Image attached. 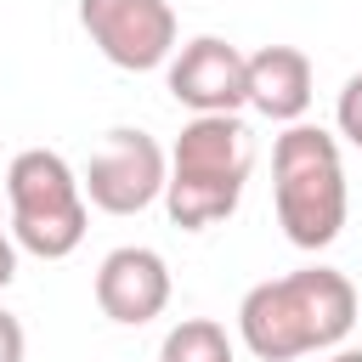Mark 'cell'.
I'll use <instances>...</instances> for the list:
<instances>
[{
    "mask_svg": "<svg viewBox=\"0 0 362 362\" xmlns=\"http://www.w3.org/2000/svg\"><path fill=\"white\" fill-rule=\"evenodd\" d=\"M356 288L334 266H300L288 277H266L238 305V339L260 362H294L311 351H334L356 328Z\"/></svg>",
    "mask_w": 362,
    "mask_h": 362,
    "instance_id": "cell-1",
    "label": "cell"
},
{
    "mask_svg": "<svg viewBox=\"0 0 362 362\" xmlns=\"http://www.w3.org/2000/svg\"><path fill=\"white\" fill-rule=\"evenodd\" d=\"M255 170V141L238 113H192L170 147V175H164V209L181 232L221 226Z\"/></svg>",
    "mask_w": 362,
    "mask_h": 362,
    "instance_id": "cell-2",
    "label": "cell"
},
{
    "mask_svg": "<svg viewBox=\"0 0 362 362\" xmlns=\"http://www.w3.org/2000/svg\"><path fill=\"white\" fill-rule=\"evenodd\" d=\"M272 204L294 249H328L345 226V158L322 124H283L272 141Z\"/></svg>",
    "mask_w": 362,
    "mask_h": 362,
    "instance_id": "cell-3",
    "label": "cell"
},
{
    "mask_svg": "<svg viewBox=\"0 0 362 362\" xmlns=\"http://www.w3.org/2000/svg\"><path fill=\"white\" fill-rule=\"evenodd\" d=\"M6 209H11V243L40 255V260H62L85 243V221L90 204L79 192V175L62 153L51 147H23L6 170Z\"/></svg>",
    "mask_w": 362,
    "mask_h": 362,
    "instance_id": "cell-4",
    "label": "cell"
},
{
    "mask_svg": "<svg viewBox=\"0 0 362 362\" xmlns=\"http://www.w3.org/2000/svg\"><path fill=\"white\" fill-rule=\"evenodd\" d=\"M164 175H170V153L147 136V130H107L102 147L90 153L85 175H79V192L90 209L102 215H141L147 204L164 198Z\"/></svg>",
    "mask_w": 362,
    "mask_h": 362,
    "instance_id": "cell-5",
    "label": "cell"
},
{
    "mask_svg": "<svg viewBox=\"0 0 362 362\" xmlns=\"http://www.w3.org/2000/svg\"><path fill=\"white\" fill-rule=\"evenodd\" d=\"M79 28L124 74H147L175 57L170 0H79Z\"/></svg>",
    "mask_w": 362,
    "mask_h": 362,
    "instance_id": "cell-6",
    "label": "cell"
},
{
    "mask_svg": "<svg viewBox=\"0 0 362 362\" xmlns=\"http://www.w3.org/2000/svg\"><path fill=\"white\" fill-rule=\"evenodd\" d=\"M164 85L192 113H238V107H249L243 51L232 40H221V34H198V40L175 45V57L164 62Z\"/></svg>",
    "mask_w": 362,
    "mask_h": 362,
    "instance_id": "cell-7",
    "label": "cell"
},
{
    "mask_svg": "<svg viewBox=\"0 0 362 362\" xmlns=\"http://www.w3.org/2000/svg\"><path fill=\"white\" fill-rule=\"evenodd\" d=\"M90 288H96V311L107 322L141 328V322L164 317V305H170V266L147 243H119V249L102 255Z\"/></svg>",
    "mask_w": 362,
    "mask_h": 362,
    "instance_id": "cell-8",
    "label": "cell"
},
{
    "mask_svg": "<svg viewBox=\"0 0 362 362\" xmlns=\"http://www.w3.org/2000/svg\"><path fill=\"white\" fill-rule=\"evenodd\" d=\"M249 68V107L272 124H300L311 107V57L300 45H260L243 57Z\"/></svg>",
    "mask_w": 362,
    "mask_h": 362,
    "instance_id": "cell-9",
    "label": "cell"
},
{
    "mask_svg": "<svg viewBox=\"0 0 362 362\" xmlns=\"http://www.w3.org/2000/svg\"><path fill=\"white\" fill-rule=\"evenodd\" d=\"M158 362H238V345L215 317H181L164 334Z\"/></svg>",
    "mask_w": 362,
    "mask_h": 362,
    "instance_id": "cell-10",
    "label": "cell"
},
{
    "mask_svg": "<svg viewBox=\"0 0 362 362\" xmlns=\"http://www.w3.org/2000/svg\"><path fill=\"white\" fill-rule=\"evenodd\" d=\"M334 124L351 147H362V74H351L339 85V102H334Z\"/></svg>",
    "mask_w": 362,
    "mask_h": 362,
    "instance_id": "cell-11",
    "label": "cell"
},
{
    "mask_svg": "<svg viewBox=\"0 0 362 362\" xmlns=\"http://www.w3.org/2000/svg\"><path fill=\"white\" fill-rule=\"evenodd\" d=\"M23 322L11 317V311H0V362H23Z\"/></svg>",
    "mask_w": 362,
    "mask_h": 362,
    "instance_id": "cell-12",
    "label": "cell"
},
{
    "mask_svg": "<svg viewBox=\"0 0 362 362\" xmlns=\"http://www.w3.org/2000/svg\"><path fill=\"white\" fill-rule=\"evenodd\" d=\"M11 277H17V243H11L6 232H0V288H6Z\"/></svg>",
    "mask_w": 362,
    "mask_h": 362,
    "instance_id": "cell-13",
    "label": "cell"
},
{
    "mask_svg": "<svg viewBox=\"0 0 362 362\" xmlns=\"http://www.w3.org/2000/svg\"><path fill=\"white\" fill-rule=\"evenodd\" d=\"M328 362H362V351H356V345H334V356H328Z\"/></svg>",
    "mask_w": 362,
    "mask_h": 362,
    "instance_id": "cell-14",
    "label": "cell"
}]
</instances>
